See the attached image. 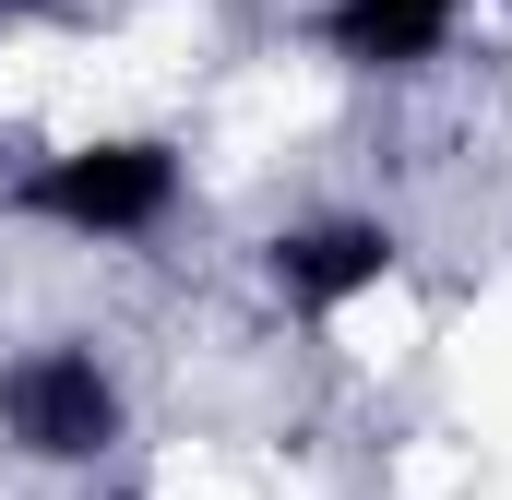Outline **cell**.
<instances>
[{"label": "cell", "mask_w": 512, "mask_h": 500, "mask_svg": "<svg viewBox=\"0 0 512 500\" xmlns=\"http://www.w3.org/2000/svg\"><path fill=\"white\" fill-rule=\"evenodd\" d=\"M36 227H60V239H143V227H167V203H179V155L167 143H72V155H48L24 191H12Z\"/></svg>", "instance_id": "obj_1"}, {"label": "cell", "mask_w": 512, "mask_h": 500, "mask_svg": "<svg viewBox=\"0 0 512 500\" xmlns=\"http://www.w3.org/2000/svg\"><path fill=\"white\" fill-rule=\"evenodd\" d=\"M0 441L36 465H96L120 441V381L96 370L84 346H24L0 370Z\"/></svg>", "instance_id": "obj_2"}, {"label": "cell", "mask_w": 512, "mask_h": 500, "mask_svg": "<svg viewBox=\"0 0 512 500\" xmlns=\"http://www.w3.org/2000/svg\"><path fill=\"white\" fill-rule=\"evenodd\" d=\"M382 274H393V227L382 215H322V227H286L274 239V298L310 310V322L346 310V298H370Z\"/></svg>", "instance_id": "obj_3"}, {"label": "cell", "mask_w": 512, "mask_h": 500, "mask_svg": "<svg viewBox=\"0 0 512 500\" xmlns=\"http://www.w3.org/2000/svg\"><path fill=\"white\" fill-rule=\"evenodd\" d=\"M453 24H465V0H334V12H322L334 60H358V72H417V60H441Z\"/></svg>", "instance_id": "obj_4"}, {"label": "cell", "mask_w": 512, "mask_h": 500, "mask_svg": "<svg viewBox=\"0 0 512 500\" xmlns=\"http://www.w3.org/2000/svg\"><path fill=\"white\" fill-rule=\"evenodd\" d=\"M12 12H48V0H12Z\"/></svg>", "instance_id": "obj_5"}]
</instances>
